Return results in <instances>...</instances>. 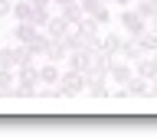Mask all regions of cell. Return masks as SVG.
Segmentation results:
<instances>
[{"instance_id":"cell-1","label":"cell","mask_w":157,"mask_h":137,"mask_svg":"<svg viewBox=\"0 0 157 137\" xmlns=\"http://www.w3.org/2000/svg\"><path fill=\"white\" fill-rule=\"evenodd\" d=\"M85 72H78V68H62V75H59V88H62V91H66L69 98H75V95H82V91H85Z\"/></svg>"},{"instance_id":"cell-2","label":"cell","mask_w":157,"mask_h":137,"mask_svg":"<svg viewBox=\"0 0 157 137\" xmlns=\"http://www.w3.org/2000/svg\"><path fill=\"white\" fill-rule=\"evenodd\" d=\"M118 23H121V29H124L128 36H141L147 29V20L144 17H137L134 7H121V17H118Z\"/></svg>"},{"instance_id":"cell-3","label":"cell","mask_w":157,"mask_h":137,"mask_svg":"<svg viewBox=\"0 0 157 137\" xmlns=\"http://www.w3.org/2000/svg\"><path fill=\"white\" fill-rule=\"evenodd\" d=\"M134 75V65L131 62H124L121 56H111L108 59V78L115 82V85H128V78Z\"/></svg>"},{"instance_id":"cell-4","label":"cell","mask_w":157,"mask_h":137,"mask_svg":"<svg viewBox=\"0 0 157 137\" xmlns=\"http://www.w3.org/2000/svg\"><path fill=\"white\" fill-rule=\"evenodd\" d=\"M95 52H98V49H69L66 65H69V68H78V72H88V68H92Z\"/></svg>"},{"instance_id":"cell-5","label":"cell","mask_w":157,"mask_h":137,"mask_svg":"<svg viewBox=\"0 0 157 137\" xmlns=\"http://www.w3.org/2000/svg\"><path fill=\"white\" fill-rule=\"evenodd\" d=\"M118 56L124 59V62H134V59L144 56V46L137 43V36H124V43H121V49H118Z\"/></svg>"},{"instance_id":"cell-6","label":"cell","mask_w":157,"mask_h":137,"mask_svg":"<svg viewBox=\"0 0 157 137\" xmlns=\"http://www.w3.org/2000/svg\"><path fill=\"white\" fill-rule=\"evenodd\" d=\"M66 56H69V46H66L59 36H49V46H46V56H43V59H49V62H59V65H62V62H66Z\"/></svg>"},{"instance_id":"cell-7","label":"cell","mask_w":157,"mask_h":137,"mask_svg":"<svg viewBox=\"0 0 157 137\" xmlns=\"http://www.w3.org/2000/svg\"><path fill=\"white\" fill-rule=\"evenodd\" d=\"M13 72H17V82H23V85H39V65L33 59L23 62V65H17Z\"/></svg>"},{"instance_id":"cell-8","label":"cell","mask_w":157,"mask_h":137,"mask_svg":"<svg viewBox=\"0 0 157 137\" xmlns=\"http://www.w3.org/2000/svg\"><path fill=\"white\" fill-rule=\"evenodd\" d=\"M59 75H62L59 62H49L46 59V65H39V85H59Z\"/></svg>"},{"instance_id":"cell-9","label":"cell","mask_w":157,"mask_h":137,"mask_svg":"<svg viewBox=\"0 0 157 137\" xmlns=\"http://www.w3.org/2000/svg\"><path fill=\"white\" fill-rule=\"evenodd\" d=\"M124 88H128V98H147V95H151V82L141 78V75H131Z\"/></svg>"},{"instance_id":"cell-10","label":"cell","mask_w":157,"mask_h":137,"mask_svg":"<svg viewBox=\"0 0 157 137\" xmlns=\"http://www.w3.org/2000/svg\"><path fill=\"white\" fill-rule=\"evenodd\" d=\"M131 65H134V75L147 78V82H151V78L157 75V62H154V59H151V56H147V52H144V56H141V59H134Z\"/></svg>"},{"instance_id":"cell-11","label":"cell","mask_w":157,"mask_h":137,"mask_svg":"<svg viewBox=\"0 0 157 137\" xmlns=\"http://www.w3.org/2000/svg\"><path fill=\"white\" fill-rule=\"evenodd\" d=\"M121 43H124V36H121V33H115V29H108L105 36H101V43H98V49H101V52H108V56H118Z\"/></svg>"},{"instance_id":"cell-12","label":"cell","mask_w":157,"mask_h":137,"mask_svg":"<svg viewBox=\"0 0 157 137\" xmlns=\"http://www.w3.org/2000/svg\"><path fill=\"white\" fill-rule=\"evenodd\" d=\"M23 46H26L29 52H33V59H36V56H46V46H49V33H46V29H36V36L29 39V43H23Z\"/></svg>"},{"instance_id":"cell-13","label":"cell","mask_w":157,"mask_h":137,"mask_svg":"<svg viewBox=\"0 0 157 137\" xmlns=\"http://www.w3.org/2000/svg\"><path fill=\"white\" fill-rule=\"evenodd\" d=\"M69 26H72V23H69L66 17H59V13H56V17H49V20H46V26H43V29H46L49 36H59V39H62V36L69 33Z\"/></svg>"},{"instance_id":"cell-14","label":"cell","mask_w":157,"mask_h":137,"mask_svg":"<svg viewBox=\"0 0 157 137\" xmlns=\"http://www.w3.org/2000/svg\"><path fill=\"white\" fill-rule=\"evenodd\" d=\"M10 17L17 20V23H29V20H33V3H29V0H13Z\"/></svg>"},{"instance_id":"cell-15","label":"cell","mask_w":157,"mask_h":137,"mask_svg":"<svg viewBox=\"0 0 157 137\" xmlns=\"http://www.w3.org/2000/svg\"><path fill=\"white\" fill-rule=\"evenodd\" d=\"M85 91H88L92 98H108V82H105V75L88 78V82H85Z\"/></svg>"},{"instance_id":"cell-16","label":"cell","mask_w":157,"mask_h":137,"mask_svg":"<svg viewBox=\"0 0 157 137\" xmlns=\"http://www.w3.org/2000/svg\"><path fill=\"white\" fill-rule=\"evenodd\" d=\"M131 7H134L137 17H144V20H154L157 17V0H134Z\"/></svg>"},{"instance_id":"cell-17","label":"cell","mask_w":157,"mask_h":137,"mask_svg":"<svg viewBox=\"0 0 157 137\" xmlns=\"http://www.w3.org/2000/svg\"><path fill=\"white\" fill-rule=\"evenodd\" d=\"M36 29L39 26H33V23H17V26H13V39H17V43H29V39L36 36Z\"/></svg>"},{"instance_id":"cell-18","label":"cell","mask_w":157,"mask_h":137,"mask_svg":"<svg viewBox=\"0 0 157 137\" xmlns=\"http://www.w3.org/2000/svg\"><path fill=\"white\" fill-rule=\"evenodd\" d=\"M59 17H66L69 23H75V20H82L85 13H82V7H78V0H75V3H66V7H59Z\"/></svg>"},{"instance_id":"cell-19","label":"cell","mask_w":157,"mask_h":137,"mask_svg":"<svg viewBox=\"0 0 157 137\" xmlns=\"http://www.w3.org/2000/svg\"><path fill=\"white\" fill-rule=\"evenodd\" d=\"M98 43H101V33L95 29H82V49H98Z\"/></svg>"},{"instance_id":"cell-20","label":"cell","mask_w":157,"mask_h":137,"mask_svg":"<svg viewBox=\"0 0 157 137\" xmlns=\"http://www.w3.org/2000/svg\"><path fill=\"white\" fill-rule=\"evenodd\" d=\"M0 65L17 68V46H0Z\"/></svg>"},{"instance_id":"cell-21","label":"cell","mask_w":157,"mask_h":137,"mask_svg":"<svg viewBox=\"0 0 157 137\" xmlns=\"http://www.w3.org/2000/svg\"><path fill=\"white\" fill-rule=\"evenodd\" d=\"M88 17L95 20L98 26H108V23H111V20H115V17H111V10H108V3H101V7H98V10H92V13H88Z\"/></svg>"},{"instance_id":"cell-22","label":"cell","mask_w":157,"mask_h":137,"mask_svg":"<svg viewBox=\"0 0 157 137\" xmlns=\"http://www.w3.org/2000/svg\"><path fill=\"white\" fill-rule=\"evenodd\" d=\"M49 17H52V10H49V7H33V20H29V23L43 29V26H46V20H49Z\"/></svg>"},{"instance_id":"cell-23","label":"cell","mask_w":157,"mask_h":137,"mask_svg":"<svg viewBox=\"0 0 157 137\" xmlns=\"http://www.w3.org/2000/svg\"><path fill=\"white\" fill-rule=\"evenodd\" d=\"M137 43L144 46V52H154V49H157V36H154V33H151V29H144V33L137 36Z\"/></svg>"},{"instance_id":"cell-24","label":"cell","mask_w":157,"mask_h":137,"mask_svg":"<svg viewBox=\"0 0 157 137\" xmlns=\"http://www.w3.org/2000/svg\"><path fill=\"white\" fill-rule=\"evenodd\" d=\"M13 82H17V72H13V68H7V65H0V91H3V88H10Z\"/></svg>"},{"instance_id":"cell-25","label":"cell","mask_w":157,"mask_h":137,"mask_svg":"<svg viewBox=\"0 0 157 137\" xmlns=\"http://www.w3.org/2000/svg\"><path fill=\"white\" fill-rule=\"evenodd\" d=\"M78 7H82V13H92V10L101 7V0H78Z\"/></svg>"},{"instance_id":"cell-26","label":"cell","mask_w":157,"mask_h":137,"mask_svg":"<svg viewBox=\"0 0 157 137\" xmlns=\"http://www.w3.org/2000/svg\"><path fill=\"white\" fill-rule=\"evenodd\" d=\"M10 10H13V0H0V20L10 17Z\"/></svg>"},{"instance_id":"cell-27","label":"cell","mask_w":157,"mask_h":137,"mask_svg":"<svg viewBox=\"0 0 157 137\" xmlns=\"http://www.w3.org/2000/svg\"><path fill=\"white\" fill-rule=\"evenodd\" d=\"M147 98H157V75L151 78V95H147Z\"/></svg>"},{"instance_id":"cell-28","label":"cell","mask_w":157,"mask_h":137,"mask_svg":"<svg viewBox=\"0 0 157 137\" xmlns=\"http://www.w3.org/2000/svg\"><path fill=\"white\" fill-rule=\"evenodd\" d=\"M147 29H151V33L157 36V17H154V20H147Z\"/></svg>"},{"instance_id":"cell-29","label":"cell","mask_w":157,"mask_h":137,"mask_svg":"<svg viewBox=\"0 0 157 137\" xmlns=\"http://www.w3.org/2000/svg\"><path fill=\"white\" fill-rule=\"evenodd\" d=\"M29 3H33V7H49L52 0H29Z\"/></svg>"},{"instance_id":"cell-30","label":"cell","mask_w":157,"mask_h":137,"mask_svg":"<svg viewBox=\"0 0 157 137\" xmlns=\"http://www.w3.org/2000/svg\"><path fill=\"white\" fill-rule=\"evenodd\" d=\"M56 7H66V3H75V0H52Z\"/></svg>"},{"instance_id":"cell-31","label":"cell","mask_w":157,"mask_h":137,"mask_svg":"<svg viewBox=\"0 0 157 137\" xmlns=\"http://www.w3.org/2000/svg\"><path fill=\"white\" fill-rule=\"evenodd\" d=\"M118 7H131V3H134V0H115Z\"/></svg>"},{"instance_id":"cell-32","label":"cell","mask_w":157,"mask_h":137,"mask_svg":"<svg viewBox=\"0 0 157 137\" xmlns=\"http://www.w3.org/2000/svg\"><path fill=\"white\" fill-rule=\"evenodd\" d=\"M147 56H151V59H154V62H157V49H154V52H147Z\"/></svg>"},{"instance_id":"cell-33","label":"cell","mask_w":157,"mask_h":137,"mask_svg":"<svg viewBox=\"0 0 157 137\" xmlns=\"http://www.w3.org/2000/svg\"><path fill=\"white\" fill-rule=\"evenodd\" d=\"M0 33H3V20H0Z\"/></svg>"},{"instance_id":"cell-34","label":"cell","mask_w":157,"mask_h":137,"mask_svg":"<svg viewBox=\"0 0 157 137\" xmlns=\"http://www.w3.org/2000/svg\"><path fill=\"white\" fill-rule=\"evenodd\" d=\"M101 3H111V0H101Z\"/></svg>"}]
</instances>
